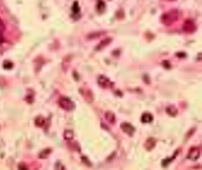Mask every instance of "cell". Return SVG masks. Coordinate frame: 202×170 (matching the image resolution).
<instances>
[{
  "instance_id": "cell-1",
  "label": "cell",
  "mask_w": 202,
  "mask_h": 170,
  "mask_svg": "<svg viewBox=\"0 0 202 170\" xmlns=\"http://www.w3.org/2000/svg\"><path fill=\"white\" fill-rule=\"evenodd\" d=\"M178 12L176 10H171L164 14L162 17V21L166 25H171L177 20Z\"/></svg>"
},
{
  "instance_id": "cell-2",
  "label": "cell",
  "mask_w": 202,
  "mask_h": 170,
  "mask_svg": "<svg viewBox=\"0 0 202 170\" xmlns=\"http://www.w3.org/2000/svg\"><path fill=\"white\" fill-rule=\"evenodd\" d=\"M121 128L127 135L132 136L135 132V128L129 123L124 122L121 125Z\"/></svg>"
},
{
  "instance_id": "cell-3",
  "label": "cell",
  "mask_w": 202,
  "mask_h": 170,
  "mask_svg": "<svg viewBox=\"0 0 202 170\" xmlns=\"http://www.w3.org/2000/svg\"><path fill=\"white\" fill-rule=\"evenodd\" d=\"M183 28L185 33H190L195 31V30H196V25L193 22V21L189 20L184 23Z\"/></svg>"
},
{
  "instance_id": "cell-4",
  "label": "cell",
  "mask_w": 202,
  "mask_h": 170,
  "mask_svg": "<svg viewBox=\"0 0 202 170\" xmlns=\"http://www.w3.org/2000/svg\"><path fill=\"white\" fill-rule=\"evenodd\" d=\"M200 157V150L197 147H192L188 154V158L193 161H196Z\"/></svg>"
},
{
  "instance_id": "cell-5",
  "label": "cell",
  "mask_w": 202,
  "mask_h": 170,
  "mask_svg": "<svg viewBox=\"0 0 202 170\" xmlns=\"http://www.w3.org/2000/svg\"><path fill=\"white\" fill-rule=\"evenodd\" d=\"M98 83L101 87L103 88H109L112 85V83L110 82V80L104 76L99 77L98 79Z\"/></svg>"
},
{
  "instance_id": "cell-6",
  "label": "cell",
  "mask_w": 202,
  "mask_h": 170,
  "mask_svg": "<svg viewBox=\"0 0 202 170\" xmlns=\"http://www.w3.org/2000/svg\"><path fill=\"white\" fill-rule=\"evenodd\" d=\"M62 107L67 110H72L74 108V105L69 99H64L62 100Z\"/></svg>"
},
{
  "instance_id": "cell-7",
  "label": "cell",
  "mask_w": 202,
  "mask_h": 170,
  "mask_svg": "<svg viewBox=\"0 0 202 170\" xmlns=\"http://www.w3.org/2000/svg\"><path fill=\"white\" fill-rule=\"evenodd\" d=\"M153 119V116L151 113H145L143 114L141 117V121L144 123H151L152 122Z\"/></svg>"
},
{
  "instance_id": "cell-8",
  "label": "cell",
  "mask_w": 202,
  "mask_h": 170,
  "mask_svg": "<svg viewBox=\"0 0 202 170\" xmlns=\"http://www.w3.org/2000/svg\"><path fill=\"white\" fill-rule=\"evenodd\" d=\"M105 117L107 121L110 123H114L115 122L116 119L115 116L112 112H107L105 115Z\"/></svg>"
},
{
  "instance_id": "cell-9",
  "label": "cell",
  "mask_w": 202,
  "mask_h": 170,
  "mask_svg": "<svg viewBox=\"0 0 202 170\" xmlns=\"http://www.w3.org/2000/svg\"><path fill=\"white\" fill-rule=\"evenodd\" d=\"M155 145V141L153 138L148 139L145 144V148L147 150H151Z\"/></svg>"
},
{
  "instance_id": "cell-10",
  "label": "cell",
  "mask_w": 202,
  "mask_h": 170,
  "mask_svg": "<svg viewBox=\"0 0 202 170\" xmlns=\"http://www.w3.org/2000/svg\"><path fill=\"white\" fill-rule=\"evenodd\" d=\"M166 112L171 116L174 117L176 116L177 113H178V111L177 109V108L173 106H170L169 107L167 108L166 109Z\"/></svg>"
},
{
  "instance_id": "cell-11",
  "label": "cell",
  "mask_w": 202,
  "mask_h": 170,
  "mask_svg": "<svg viewBox=\"0 0 202 170\" xmlns=\"http://www.w3.org/2000/svg\"><path fill=\"white\" fill-rule=\"evenodd\" d=\"M104 9V4L103 2L100 1V3L98 4V10L99 11H103Z\"/></svg>"
},
{
  "instance_id": "cell-12",
  "label": "cell",
  "mask_w": 202,
  "mask_h": 170,
  "mask_svg": "<svg viewBox=\"0 0 202 170\" xmlns=\"http://www.w3.org/2000/svg\"><path fill=\"white\" fill-rule=\"evenodd\" d=\"M79 11V7L78 6V4H74L73 6V11L75 13H78Z\"/></svg>"
},
{
  "instance_id": "cell-13",
  "label": "cell",
  "mask_w": 202,
  "mask_h": 170,
  "mask_svg": "<svg viewBox=\"0 0 202 170\" xmlns=\"http://www.w3.org/2000/svg\"><path fill=\"white\" fill-rule=\"evenodd\" d=\"M5 29V26L4 25V23H2V21L0 20V31L2 32Z\"/></svg>"
},
{
  "instance_id": "cell-14",
  "label": "cell",
  "mask_w": 202,
  "mask_h": 170,
  "mask_svg": "<svg viewBox=\"0 0 202 170\" xmlns=\"http://www.w3.org/2000/svg\"><path fill=\"white\" fill-rule=\"evenodd\" d=\"M2 32L0 31V41L1 40V39H2Z\"/></svg>"
}]
</instances>
